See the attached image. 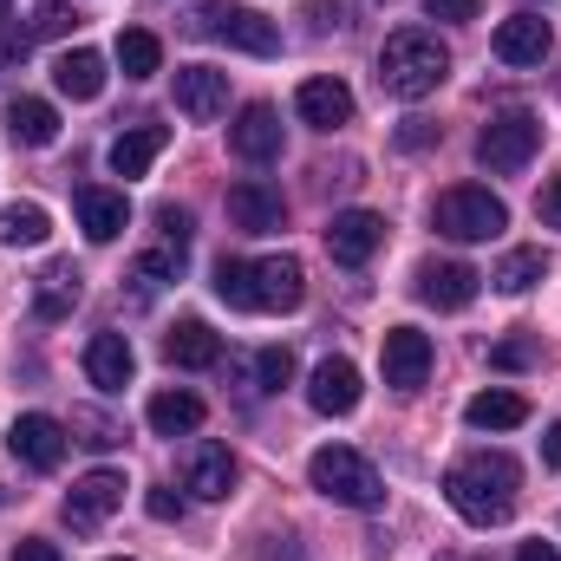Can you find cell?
<instances>
[{
  "label": "cell",
  "mask_w": 561,
  "mask_h": 561,
  "mask_svg": "<svg viewBox=\"0 0 561 561\" xmlns=\"http://www.w3.org/2000/svg\"><path fill=\"white\" fill-rule=\"evenodd\" d=\"M7 7H13V0H0V20H7Z\"/></svg>",
  "instance_id": "bcb514c9"
},
{
  "label": "cell",
  "mask_w": 561,
  "mask_h": 561,
  "mask_svg": "<svg viewBox=\"0 0 561 561\" xmlns=\"http://www.w3.org/2000/svg\"><path fill=\"white\" fill-rule=\"evenodd\" d=\"M53 236V216L39 203H7L0 209V249H39Z\"/></svg>",
  "instance_id": "f1b7e54d"
},
{
  "label": "cell",
  "mask_w": 561,
  "mask_h": 561,
  "mask_svg": "<svg viewBox=\"0 0 561 561\" xmlns=\"http://www.w3.org/2000/svg\"><path fill=\"white\" fill-rule=\"evenodd\" d=\"M431 222H437V236H450V242H490V236L510 229V209H503V196H490V190H477V183H457V190H444V196L431 203Z\"/></svg>",
  "instance_id": "5b68a950"
},
{
  "label": "cell",
  "mask_w": 561,
  "mask_h": 561,
  "mask_svg": "<svg viewBox=\"0 0 561 561\" xmlns=\"http://www.w3.org/2000/svg\"><path fill=\"white\" fill-rule=\"evenodd\" d=\"M163 359H170V366H183V373H203V366H216V359H222V340H216L203 320H176V327L163 333Z\"/></svg>",
  "instance_id": "7402d4cb"
},
{
  "label": "cell",
  "mask_w": 561,
  "mask_h": 561,
  "mask_svg": "<svg viewBox=\"0 0 561 561\" xmlns=\"http://www.w3.org/2000/svg\"><path fill=\"white\" fill-rule=\"evenodd\" d=\"M424 13H431V20H450V26H463V20H477V0H424Z\"/></svg>",
  "instance_id": "f35d334b"
},
{
  "label": "cell",
  "mask_w": 561,
  "mask_h": 561,
  "mask_svg": "<svg viewBox=\"0 0 561 561\" xmlns=\"http://www.w3.org/2000/svg\"><path fill=\"white\" fill-rule=\"evenodd\" d=\"M72 203H79V229H85V242H118V236H125V222H131L125 190H99V183H85Z\"/></svg>",
  "instance_id": "ffe728a7"
},
{
  "label": "cell",
  "mask_w": 561,
  "mask_h": 561,
  "mask_svg": "<svg viewBox=\"0 0 561 561\" xmlns=\"http://www.w3.org/2000/svg\"><path fill=\"white\" fill-rule=\"evenodd\" d=\"M79 294H85V275H79L72 262H53L46 275L33 280V313H39V320H66V313L79 307Z\"/></svg>",
  "instance_id": "603a6c76"
},
{
  "label": "cell",
  "mask_w": 561,
  "mask_h": 561,
  "mask_svg": "<svg viewBox=\"0 0 561 561\" xmlns=\"http://www.w3.org/2000/svg\"><path fill=\"white\" fill-rule=\"evenodd\" d=\"M53 85H59L66 99H79V105H85V99H99V92H105V59H99L92 46H79V53H66V59L53 66Z\"/></svg>",
  "instance_id": "484cf974"
},
{
  "label": "cell",
  "mask_w": 561,
  "mask_h": 561,
  "mask_svg": "<svg viewBox=\"0 0 561 561\" xmlns=\"http://www.w3.org/2000/svg\"><path fill=\"white\" fill-rule=\"evenodd\" d=\"M536 359H542V340H536V333H510V340L490 346V366H496V373H523V366H536Z\"/></svg>",
  "instance_id": "836d02e7"
},
{
  "label": "cell",
  "mask_w": 561,
  "mask_h": 561,
  "mask_svg": "<svg viewBox=\"0 0 561 561\" xmlns=\"http://www.w3.org/2000/svg\"><path fill=\"white\" fill-rule=\"evenodd\" d=\"M157 229H163V242H176V249H190V209H176V203H163V209H157Z\"/></svg>",
  "instance_id": "74e56055"
},
{
  "label": "cell",
  "mask_w": 561,
  "mask_h": 561,
  "mask_svg": "<svg viewBox=\"0 0 561 561\" xmlns=\"http://www.w3.org/2000/svg\"><path fill=\"white\" fill-rule=\"evenodd\" d=\"M424 379H431V340H424L419 327H392L386 333V386L419 392Z\"/></svg>",
  "instance_id": "d6986e66"
},
{
  "label": "cell",
  "mask_w": 561,
  "mask_h": 561,
  "mask_svg": "<svg viewBox=\"0 0 561 561\" xmlns=\"http://www.w3.org/2000/svg\"><path fill=\"white\" fill-rule=\"evenodd\" d=\"M516 561H561V556L549 549V542H523V549H516Z\"/></svg>",
  "instance_id": "f6af8a7d"
},
{
  "label": "cell",
  "mask_w": 561,
  "mask_h": 561,
  "mask_svg": "<svg viewBox=\"0 0 561 561\" xmlns=\"http://www.w3.org/2000/svg\"><path fill=\"white\" fill-rule=\"evenodd\" d=\"M229 150L242 163H275L280 157V112L275 105H242L229 125Z\"/></svg>",
  "instance_id": "9a60e30c"
},
{
  "label": "cell",
  "mask_w": 561,
  "mask_h": 561,
  "mask_svg": "<svg viewBox=\"0 0 561 561\" xmlns=\"http://www.w3.org/2000/svg\"><path fill=\"white\" fill-rule=\"evenodd\" d=\"M125 470H85L79 483H72V496H66V523L72 529H99L118 503H125Z\"/></svg>",
  "instance_id": "9c48e42d"
},
{
  "label": "cell",
  "mask_w": 561,
  "mask_h": 561,
  "mask_svg": "<svg viewBox=\"0 0 561 561\" xmlns=\"http://www.w3.org/2000/svg\"><path fill=\"white\" fill-rule=\"evenodd\" d=\"M463 419H470V431H516V424L529 419V399H516V392H477L463 405Z\"/></svg>",
  "instance_id": "f546056e"
},
{
  "label": "cell",
  "mask_w": 561,
  "mask_h": 561,
  "mask_svg": "<svg viewBox=\"0 0 561 561\" xmlns=\"http://www.w3.org/2000/svg\"><path fill=\"white\" fill-rule=\"evenodd\" d=\"M72 26H79V13H72L66 0H46V7L33 13V33H26V39H59V33H72Z\"/></svg>",
  "instance_id": "e575fe53"
},
{
  "label": "cell",
  "mask_w": 561,
  "mask_h": 561,
  "mask_svg": "<svg viewBox=\"0 0 561 561\" xmlns=\"http://www.w3.org/2000/svg\"><path fill=\"white\" fill-rule=\"evenodd\" d=\"M307 20H313V33H333V26L353 20V7L346 0H307Z\"/></svg>",
  "instance_id": "8d00e7d4"
},
{
  "label": "cell",
  "mask_w": 561,
  "mask_h": 561,
  "mask_svg": "<svg viewBox=\"0 0 561 561\" xmlns=\"http://www.w3.org/2000/svg\"><path fill=\"white\" fill-rule=\"evenodd\" d=\"M307 483H313L327 503H340V510H379V503H386L379 470H373L353 444H320V450L307 457Z\"/></svg>",
  "instance_id": "277c9868"
},
{
  "label": "cell",
  "mask_w": 561,
  "mask_h": 561,
  "mask_svg": "<svg viewBox=\"0 0 561 561\" xmlns=\"http://www.w3.org/2000/svg\"><path fill=\"white\" fill-rule=\"evenodd\" d=\"M287 379H294V353H287V346H262V353L236 359V386H242L249 399H262V392H280Z\"/></svg>",
  "instance_id": "cb8c5ba5"
},
{
  "label": "cell",
  "mask_w": 561,
  "mask_h": 561,
  "mask_svg": "<svg viewBox=\"0 0 561 561\" xmlns=\"http://www.w3.org/2000/svg\"><path fill=\"white\" fill-rule=\"evenodd\" d=\"M536 216H542L549 229H561V176L549 183V190H542V203H536Z\"/></svg>",
  "instance_id": "b9f144b4"
},
{
  "label": "cell",
  "mask_w": 561,
  "mask_h": 561,
  "mask_svg": "<svg viewBox=\"0 0 561 561\" xmlns=\"http://www.w3.org/2000/svg\"><path fill=\"white\" fill-rule=\"evenodd\" d=\"M163 144H170L163 125H131V131H118V138H112V170H118V176H144V170L163 157Z\"/></svg>",
  "instance_id": "d4e9b609"
},
{
  "label": "cell",
  "mask_w": 561,
  "mask_h": 561,
  "mask_svg": "<svg viewBox=\"0 0 561 561\" xmlns=\"http://www.w3.org/2000/svg\"><path fill=\"white\" fill-rule=\"evenodd\" d=\"M144 419L157 437H190L196 424H203V399L196 392H157L150 405H144Z\"/></svg>",
  "instance_id": "83f0119b"
},
{
  "label": "cell",
  "mask_w": 561,
  "mask_h": 561,
  "mask_svg": "<svg viewBox=\"0 0 561 561\" xmlns=\"http://www.w3.org/2000/svg\"><path fill=\"white\" fill-rule=\"evenodd\" d=\"M496 59L503 66H542L549 53H556V33H549V20L542 13H510L503 26H496Z\"/></svg>",
  "instance_id": "7c38bea8"
},
{
  "label": "cell",
  "mask_w": 561,
  "mask_h": 561,
  "mask_svg": "<svg viewBox=\"0 0 561 561\" xmlns=\"http://www.w3.org/2000/svg\"><path fill=\"white\" fill-rule=\"evenodd\" d=\"M7 131H13V144H26V150H46V144L59 138V112L46 99H13L7 105Z\"/></svg>",
  "instance_id": "4316f807"
},
{
  "label": "cell",
  "mask_w": 561,
  "mask_h": 561,
  "mask_svg": "<svg viewBox=\"0 0 561 561\" xmlns=\"http://www.w3.org/2000/svg\"><path fill=\"white\" fill-rule=\"evenodd\" d=\"M176 112L196 118V125L222 118V112H229V72H216V66H183V72H176Z\"/></svg>",
  "instance_id": "5bb4252c"
},
{
  "label": "cell",
  "mask_w": 561,
  "mask_h": 561,
  "mask_svg": "<svg viewBox=\"0 0 561 561\" xmlns=\"http://www.w3.org/2000/svg\"><path fill=\"white\" fill-rule=\"evenodd\" d=\"M549 275V255L542 249H516V255H503V268H496V294H529L536 280Z\"/></svg>",
  "instance_id": "1f68e13d"
},
{
  "label": "cell",
  "mask_w": 561,
  "mask_h": 561,
  "mask_svg": "<svg viewBox=\"0 0 561 561\" xmlns=\"http://www.w3.org/2000/svg\"><path fill=\"white\" fill-rule=\"evenodd\" d=\"M190 33H196V39H229V46H242V53H255V59L280 53V26L275 20L255 13V7H236V0H209V7L190 20Z\"/></svg>",
  "instance_id": "8992f818"
},
{
  "label": "cell",
  "mask_w": 561,
  "mask_h": 561,
  "mask_svg": "<svg viewBox=\"0 0 561 561\" xmlns=\"http://www.w3.org/2000/svg\"><path fill=\"white\" fill-rule=\"evenodd\" d=\"M431 138H437V131H431L424 118H405V125H399V144H405V150H424Z\"/></svg>",
  "instance_id": "7bdbcfd3"
},
{
  "label": "cell",
  "mask_w": 561,
  "mask_h": 561,
  "mask_svg": "<svg viewBox=\"0 0 561 561\" xmlns=\"http://www.w3.org/2000/svg\"><path fill=\"white\" fill-rule=\"evenodd\" d=\"M536 150H542V118H529V112H503V118H490V125L477 131V163L496 170V176L529 170Z\"/></svg>",
  "instance_id": "52a82bcc"
},
{
  "label": "cell",
  "mask_w": 561,
  "mask_h": 561,
  "mask_svg": "<svg viewBox=\"0 0 561 561\" xmlns=\"http://www.w3.org/2000/svg\"><path fill=\"white\" fill-rule=\"evenodd\" d=\"M379 242H386V216H373V209H340L327 222V255L340 268H366L379 255Z\"/></svg>",
  "instance_id": "ba28073f"
},
{
  "label": "cell",
  "mask_w": 561,
  "mask_h": 561,
  "mask_svg": "<svg viewBox=\"0 0 561 561\" xmlns=\"http://www.w3.org/2000/svg\"><path fill=\"white\" fill-rule=\"evenodd\" d=\"M125 561H131V556H125Z\"/></svg>",
  "instance_id": "7dc6e473"
},
{
  "label": "cell",
  "mask_w": 561,
  "mask_h": 561,
  "mask_svg": "<svg viewBox=\"0 0 561 561\" xmlns=\"http://www.w3.org/2000/svg\"><path fill=\"white\" fill-rule=\"evenodd\" d=\"M216 294L242 313H294L307 300V268L294 255H262V262H216Z\"/></svg>",
  "instance_id": "7a4b0ae2"
},
{
  "label": "cell",
  "mask_w": 561,
  "mask_h": 561,
  "mask_svg": "<svg viewBox=\"0 0 561 561\" xmlns=\"http://www.w3.org/2000/svg\"><path fill=\"white\" fill-rule=\"evenodd\" d=\"M13 561H66V556H59L53 542H39V536H26V542L13 549Z\"/></svg>",
  "instance_id": "60d3db41"
},
{
  "label": "cell",
  "mask_w": 561,
  "mask_h": 561,
  "mask_svg": "<svg viewBox=\"0 0 561 561\" xmlns=\"http://www.w3.org/2000/svg\"><path fill=\"white\" fill-rule=\"evenodd\" d=\"M516 490H523V470H516V457H503V450H477V457H463V463L444 470V496H450V510H457L470 529L510 523Z\"/></svg>",
  "instance_id": "6da1fadb"
},
{
  "label": "cell",
  "mask_w": 561,
  "mask_h": 561,
  "mask_svg": "<svg viewBox=\"0 0 561 561\" xmlns=\"http://www.w3.org/2000/svg\"><path fill=\"white\" fill-rule=\"evenodd\" d=\"M7 450H13L26 470H59V457H66V424L46 419V412H26V419H13V431H7Z\"/></svg>",
  "instance_id": "8fae6325"
},
{
  "label": "cell",
  "mask_w": 561,
  "mask_h": 561,
  "mask_svg": "<svg viewBox=\"0 0 561 561\" xmlns=\"http://www.w3.org/2000/svg\"><path fill=\"white\" fill-rule=\"evenodd\" d=\"M444 72H450V53H444V39L424 33V26H399V33L379 46V85H386L392 99H405V105L431 99V92L444 85Z\"/></svg>",
  "instance_id": "3957f363"
},
{
  "label": "cell",
  "mask_w": 561,
  "mask_h": 561,
  "mask_svg": "<svg viewBox=\"0 0 561 561\" xmlns=\"http://www.w3.org/2000/svg\"><path fill=\"white\" fill-rule=\"evenodd\" d=\"M294 112H300L313 131H340V125H353V92H346L340 79H307V85L294 92Z\"/></svg>",
  "instance_id": "44dd1931"
},
{
  "label": "cell",
  "mask_w": 561,
  "mask_h": 561,
  "mask_svg": "<svg viewBox=\"0 0 561 561\" xmlns=\"http://www.w3.org/2000/svg\"><path fill=\"white\" fill-rule=\"evenodd\" d=\"M72 431H79V444H92V450H112V444H125V431L112 419H99V412H72Z\"/></svg>",
  "instance_id": "d590c367"
},
{
  "label": "cell",
  "mask_w": 561,
  "mask_h": 561,
  "mask_svg": "<svg viewBox=\"0 0 561 561\" xmlns=\"http://www.w3.org/2000/svg\"><path fill=\"white\" fill-rule=\"evenodd\" d=\"M280 216H287V203H280L275 183H262V176L229 183V222L242 236H268V229H280Z\"/></svg>",
  "instance_id": "4fadbf2b"
},
{
  "label": "cell",
  "mask_w": 561,
  "mask_h": 561,
  "mask_svg": "<svg viewBox=\"0 0 561 561\" xmlns=\"http://www.w3.org/2000/svg\"><path fill=\"white\" fill-rule=\"evenodd\" d=\"M183 275V249L176 242H163V249H150V255H138V268H131V280H138V294H157L163 280Z\"/></svg>",
  "instance_id": "d6a6232c"
},
{
  "label": "cell",
  "mask_w": 561,
  "mask_h": 561,
  "mask_svg": "<svg viewBox=\"0 0 561 561\" xmlns=\"http://www.w3.org/2000/svg\"><path fill=\"white\" fill-rule=\"evenodd\" d=\"M131 373H138V353H131L125 333H92V340H85V379H92L99 392H125Z\"/></svg>",
  "instance_id": "e0dca14e"
},
{
  "label": "cell",
  "mask_w": 561,
  "mask_h": 561,
  "mask_svg": "<svg viewBox=\"0 0 561 561\" xmlns=\"http://www.w3.org/2000/svg\"><path fill=\"white\" fill-rule=\"evenodd\" d=\"M118 66H125V79H150V72L163 66V46H157V33L125 26V33H118Z\"/></svg>",
  "instance_id": "4dcf8cb0"
},
{
  "label": "cell",
  "mask_w": 561,
  "mask_h": 561,
  "mask_svg": "<svg viewBox=\"0 0 561 561\" xmlns=\"http://www.w3.org/2000/svg\"><path fill=\"white\" fill-rule=\"evenodd\" d=\"M542 457H549V470H561V424L542 431Z\"/></svg>",
  "instance_id": "ee69618b"
},
{
  "label": "cell",
  "mask_w": 561,
  "mask_h": 561,
  "mask_svg": "<svg viewBox=\"0 0 561 561\" xmlns=\"http://www.w3.org/2000/svg\"><path fill=\"white\" fill-rule=\"evenodd\" d=\"M183 490L203 496V503H222V496L236 490V457H229V444H196V450L183 457Z\"/></svg>",
  "instance_id": "ac0fdd59"
},
{
  "label": "cell",
  "mask_w": 561,
  "mask_h": 561,
  "mask_svg": "<svg viewBox=\"0 0 561 561\" xmlns=\"http://www.w3.org/2000/svg\"><path fill=\"white\" fill-rule=\"evenodd\" d=\"M477 280H483V275H477L470 262H424L412 287H419L424 307H444V313H457V307H470V300H477Z\"/></svg>",
  "instance_id": "2e32d148"
},
{
  "label": "cell",
  "mask_w": 561,
  "mask_h": 561,
  "mask_svg": "<svg viewBox=\"0 0 561 561\" xmlns=\"http://www.w3.org/2000/svg\"><path fill=\"white\" fill-rule=\"evenodd\" d=\"M307 405H313L320 419L359 412V366H353V359H320V366L307 373Z\"/></svg>",
  "instance_id": "30bf717a"
},
{
  "label": "cell",
  "mask_w": 561,
  "mask_h": 561,
  "mask_svg": "<svg viewBox=\"0 0 561 561\" xmlns=\"http://www.w3.org/2000/svg\"><path fill=\"white\" fill-rule=\"evenodd\" d=\"M144 510H150L157 523H183V496H170V490H150V496H144Z\"/></svg>",
  "instance_id": "ab89813d"
}]
</instances>
